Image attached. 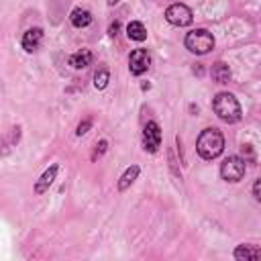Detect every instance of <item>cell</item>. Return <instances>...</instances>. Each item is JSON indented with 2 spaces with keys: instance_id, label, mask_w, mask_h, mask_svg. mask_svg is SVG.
<instances>
[{
  "instance_id": "cell-18",
  "label": "cell",
  "mask_w": 261,
  "mask_h": 261,
  "mask_svg": "<svg viewBox=\"0 0 261 261\" xmlns=\"http://www.w3.org/2000/svg\"><path fill=\"white\" fill-rule=\"evenodd\" d=\"M106 147H108V141H104V139H102V141L96 145V151H94V155H92V157L96 159V155H102V153L106 151Z\"/></svg>"
},
{
  "instance_id": "cell-2",
  "label": "cell",
  "mask_w": 261,
  "mask_h": 261,
  "mask_svg": "<svg viewBox=\"0 0 261 261\" xmlns=\"http://www.w3.org/2000/svg\"><path fill=\"white\" fill-rule=\"evenodd\" d=\"M212 108H214L216 116H218L222 122H228V124L239 122L241 116H243L241 104H239V100H237L230 92H220V94H216V98L212 100Z\"/></svg>"
},
{
  "instance_id": "cell-19",
  "label": "cell",
  "mask_w": 261,
  "mask_h": 261,
  "mask_svg": "<svg viewBox=\"0 0 261 261\" xmlns=\"http://www.w3.org/2000/svg\"><path fill=\"white\" fill-rule=\"evenodd\" d=\"M259 188H261V181L257 179V181L253 184V196H255V200H261V194H259Z\"/></svg>"
},
{
  "instance_id": "cell-5",
  "label": "cell",
  "mask_w": 261,
  "mask_h": 261,
  "mask_svg": "<svg viewBox=\"0 0 261 261\" xmlns=\"http://www.w3.org/2000/svg\"><path fill=\"white\" fill-rule=\"evenodd\" d=\"M161 147V126L155 120H149L143 128V149L149 153H157Z\"/></svg>"
},
{
  "instance_id": "cell-12",
  "label": "cell",
  "mask_w": 261,
  "mask_h": 261,
  "mask_svg": "<svg viewBox=\"0 0 261 261\" xmlns=\"http://www.w3.org/2000/svg\"><path fill=\"white\" fill-rule=\"evenodd\" d=\"M210 73H212V80L216 84H228V80H230V67L224 61H216L212 65V71Z\"/></svg>"
},
{
  "instance_id": "cell-8",
  "label": "cell",
  "mask_w": 261,
  "mask_h": 261,
  "mask_svg": "<svg viewBox=\"0 0 261 261\" xmlns=\"http://www.w3.org/2000/svg\"><path fill=\"white\" fill-rule=\"evenodd\" d=\"M41 41H43V31H41L39 27L29 29V31L22 35V49L29 51V53H33V51H37V49L41 47Z\"/></svg>"
},
{
  "instance_id": "cell-1",
  "label": "cell",
  "mask_w": 261,
  "mask_h": 261,
  "mask_svg": "<svg viewBox=\"0 0 261 261\" xmlns=\"http://www.w3.org/2000/svg\"><path fill=\"white\" fill-rule=\"evenodd\" d=\"M196 151L202 159H216L224 151V137L218 128H204L196 141Z\"/></svg>"
},
{
  "instance_id": "cell-3",
  "label": "cell",
  "mask_w": 261,
  "mask_h": 261,
  "mask_svg": "<svg viewBox=\"0 0 261 261\" xmlns=\"http://www.w3.org/2000/svg\"><path fill=\"white\" fill-rule=\"evenodd\" d=\"M184 45L188 51H192L196 55H204V53L214 49V35L206 29H194L186 35Z\"/></svg>"
},
{
  "instance_id": "cell-6",
  "label": "cell",
  "mask_w": 261,
  "mask_h": 261,
  "mask_svg": "<svg viewBox=\"0 0 261 261\" xmlns=\"http://www.w3.org/2000/svg\"><path fill=\"white\" fill-rule=\"evenodd\" d=\"M165 18H167V22H171L175 27H188L192 22L194 14L186 4H171L165 10Z\"/></svg>"
},
{
  "instance_id": "cell-15",
  "label": "cell",
  "mask_w": 261,
  "mask_h": 261,
  "mask_svg": "<svg viewBox=\"0 0 261 261\" xmlns=\"http://www.w3.org/2000/svg\"><path fill=\"white\" fill-rule=\"evenodd\" d=\"M139 171H141V169H139V165H130V167H126V169H124V173H122V175H120V179H118V190H120V192H124V190H126V188L137 179Z\"/></svg>"
},
{
  "instance_id": "cell-13",
  "label": "cell",
  "mask_w": 261,
  "mask_h": 261,
  "mask_svg": "<svg viewBox=\"0 0 261 261\" xmlns=\"http://www.w3.org/2000/svg\"><path fill=\"white\" fill-rule=\"evenodd\" d=\"M90 63H92V51H88V49H82V51H77L69 57V65L73 69H84Z\"/></svg>"
},
{
  "instance_id": "cell-16",
  "label": "cell",
  "mask_w": 261,
  "mask_h": 261,
  "mask_svg": "<svg viewBox=\"0 0 261 261\" xmlns=\"http://www.w3.org/2000/svg\"><path fill=\"white\" fill-rule=\"evenodd\" d=\"M108 82H110V71L106 67H100L94 73V86H96V90H104L108 86Z\"/></svg>"
},
{
  "instance_id": "cell-14",
  "label": "cell",
  "mask_w": 261,
  "mask_h": 261,
  "mask_svg": "<svg viewBox=\"0 0 261 261\" xmlns=\"http://www.w3.org/2000/svg\"><path fill=\"white\" fill-rule=\"evenodd\" d=\"M126 35L133 41H145L147 39V29L141 20H133V22L126 24Z\"/></svg>"
},
{
  "instance_id": "cell-7",
  "label": "cell",
  "mask_w": 261,
  "mask_h": 261,
  "mask_svg": "<svg viewBox=\"0 0 261 261\" xmlns=\"http://www.w3.org/2000/svg\"><path fill=\"white\" fill-rule=\"evenodd\" d=\"M149 63H151V55L147 49H135L130 55H128V71L133 75H141L149 69Z\"/></svg>"
},
{
  "instance_id": "cell-11",
  "label": "cell",
  "mask_w": 261,
  "mask_h": 261,
  "mask_svg": "<svg viewBox=\"0 0 261 261\" xmlns=\"http://www.w3.org/2000/svg\"><path fill=\"white\" fill-rule=\"evenodd\" d=\"M69 20H71V24L75 29H84V27H88L92 22V12L86 10V8H73L71 14H69Z\"/></svg>"
},
{
  "instance_id": "cell-10",
  "label": "cell",
  "mask_w": 261,
  "mask_h": 261,
  "mask_svg": "<svg viewBox=\"0 0 261 261\" xmlns=\"http://www.w3.org/2000/svg\"><path fill=\"white\" fill-rule=\"evenodd\" d=\"M232 255L237 261H257L261 257V251L255 245H239Z\"/></svg>"
},
{
  "instance_id": "cell-17",
  "label": "cell",
  "mask_w": 261,
  "mask_h": 261,
  "mask_svg": "<svg viewBox=\"0 0 261 261\" xmlns=\"http://www.w3.org/2000/svg\"><path fill=\"white\" fill-rule=\"evenodd\" d=\"M90 126H92V120H90V118H86L84 122H80V124H77V130H75V135H77V137H82V135H86Z\"/></svg>"
},
{
  "instance_id": "cell-20",
  "label": "cell",
  "mask_w": 261,
  "mask_h": 261,
  "mask_svg": "<svg viewBox=\"0 0 261 261\" xmlns=\"http://www.w3.org/2000/svg\"><path fill=\"white\" fill-rule=\"evenodd\" d=\"M118 29H120V24H118V22H112V24H110V29H108V33L114 37V35L118 33Z\"/></svg>"
},
{
  "instance_id": "cell-9",
  "label": "cell",
  "mask_w": 261,
  "mask_h": 261,
  "mask_svg": "<svg viewBox=\"0 0 261 261\" xmlns=\"http://www.w3.org/2000/svg\"><path fill=\"white\" fill-rule=\"evenodd\" d=\"M57 171H59V167H57V165H51L49 169H45V171H43V175H41V177L37 179V184H35V194H43V192H47V190H49V186L55 181Z\"/></svg>"
},
{
  "instance_id": "cell-4",
  "label": "cell",
  "mask_w": 261,
  "mask_h": 261,
  "mask_svg": "<svg viewBox=\"0 0 261 261\" xmlns=\"http://www.w3.org/2000/svg\"><path fill=\"white\" fill-rule=\"evenodd\" d=\"M247 171V165H245V159L237 157V155H230L222 161L220 165V175L224 181H241L243 175Z\"/></svg>"
}]
</instances>
